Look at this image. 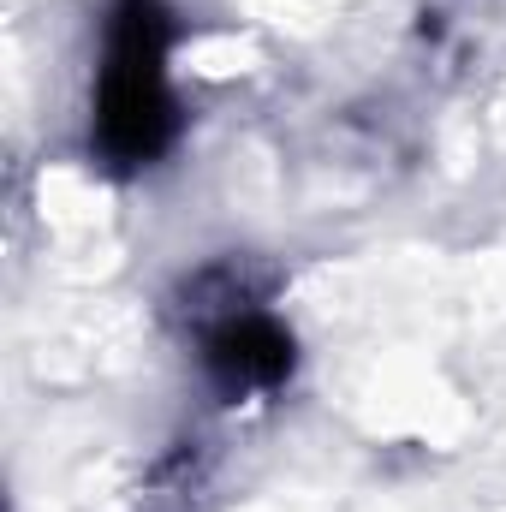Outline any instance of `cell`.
Masks as SVG:
<instances>
[{
  "label": "cell",
  "mask_w": 506,
  "mask_h": 512,
  "mask_svg": "<svg viewBox=\"0 0 506 512\" xmlns=\"http://www.w3.org/2000/svg\"><path fill=\"white\" fill-rule=\"evenodd\" d=\"M167 54H173V12L161 0H114L108 6V48L96 78V149L108 167H149L173 131V90H167Z\"/></svg>",
  "instance_id": "1"
},
{
  "label": "cell",
  "mask_w": 506,
  "mask_h": 512,
  "mask_svg": "<svg viewBox=\"0 0 506 512\" xmlns=\"http://www.w3.org/2000/svg\"><path fill=\"white\" fill-rule=\"evenodd\" d=\"M292 358H298L292 334L274 316H262V310L227 316L203 340V364H209V376L227 393H268V387H280L292 376Z\"/></svg>",
  "instance_id": "2"
}]
</instances>
